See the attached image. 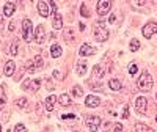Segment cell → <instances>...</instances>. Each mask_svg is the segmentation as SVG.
Wrapping results in <instances>:
<instances>
[{"label": "cell", "instance_id": "cell-33", "mask_svg": "<svg viewBox=\"0 0 157 132\" xmlns=\"http://www.w3.org/2000/svg\"><path fill=\"white\" fill-rule=\"evenodd\" d=\"M61 118H63V120H75V115H72V113H66V115H61Z\"/></svg>", "mask_w": 157, "mask_h": 132}, {"label": "cell", "instance_id": "cell-13", "mask_svg": "<svg viewBox=\"0 0 157 132\" xmlns=\"http://www.w3.org/2000/svg\"><path fill=\"white\" fill-rule=\"evenodd\" d=\"M14 71H16V63L13 61V60H8L6 61V64H5V76H13L14 74Z\"/></svg>", "mask_w": 157, "mask_h": 132}, {"label": "cell", "instance_id": "cell-41", "mask_svg": "<svg viewBox=\"0 0 157 132\" xmlns=\"http://www.w3.org/2000/svg\"><path fill=\"white\" fill-rule=\"evenodd\" d=\"M2 21H3V16H2V14H0V24H2Z\"/></svg>", "mask_w": 157, "mask_h": 132}, {"label": "cell", "instance_id": "cell-21", "mask_svg": "<svg viewBox=\"0 0 157 132\" xmlns=\"http://www.w3.org/2000/svg\"><path fill=\"white\" fill-rule=\"evenodd\" d=\"M109 87H110L113 91H120V90H121V82L118 80V79H112V80L109 82Z\"/></svg>", "mask_w": 157, "mask_h": 132}, {"label": "cell", "instance_id": "cell-14", "mask_svg": "<svg viewBox=\"0 0 157 132\" xmlns=\"http://www.w3.org/2000/svg\"><path fill=\"white\" fill-rule=\"evenodd\" d=\"M14 11H16V5H14V3H11V2L5 3V6H3V14H5L6 17L13 16V14H14Z\"/></svg>", "mask_w": 157, "mask_h": 132}, {"label": "cell", "instance_id": "cell-24", "mask_svg": "<svg viewBox=\"0 0 157 132\" xmlns=\"http://www.w3.org/2000/svg\"><path fill=\"white\" fill-rule=\"evenodd\" d=\"M27 102H29V99L25 98V96H22V98H19L17 101H16V105L19 109H25V105H27Z\"/></svg>", "mask_w": 157, "mask_h": 132}, {"label": "cell", "instance_id": "cell-30", "mask_svg": "<svg viewBox=\"0 0 157 132\" xmlns=\"http://www.w3.org/2000/svg\"><path fill=\"white\" fill-rule=\"evenodd\" d=\"M137 71H138L137 64H130V68H129V74H130V76H134V74H137Z\"/></svg>", "mask_w": 157, "mask_h": 132}, {"label": "cell", "instance_id": "cell-28", "mask_svg": "<svg viewBox=\"0 0 157 132\" xmlns=\"http://www.w3.org/2000/svg\"><path fill=\"white\" fill-rule=\"evenodd\" d=\"M6 102V96H5V90L3 87H0V105H3Z\"/></svg>", "mask_w": 157, "mask_h": 132}, {"label": "cell", "instance_id": "cell-43", "mask_svg": "<svg viewBox=\"0 0 157 132\" xmlns=\"http://www.w3.org/2000/svg\"><path fill=\"white\" fill-rule=\"evenodd\" d=\"M155 121H157V115H155Z\"/></svg>", "mask_w": 157, "mask_h": 132}, {"label": "cell", "instance_id": "cell-18", "mask_svg": "<svg viewBox=\"0 0 157 132\" xmlns=\"http://www.w3.org/2000/svg\"><path fill=\"white\" fill-rule=\"evenodd\" d=\"M134 129H135V132H154L151 127H148L146 124H143V123H137L134 126Z\"/></svg>", "mask_w": 157, "mask_h": 132}, {"label": "cell", "instance_id": "cell-3", "mask_svg": "<svg viewBox=\"0 0 157 132\" xmlns=\"http://www.w3.org/2000/svg\"><path fill=\"white\" fill-rule=\"evenodd\" d=\"M49 5H50L52 13H54V17H52V27H54V30H60L63 27V17H61L60 13L57 11V3L55 2H50Z\"/></svg>", "mask_w": 157, "mask_h": 132}, {"label": "cell", "instance_id": "cell-6", "mask_svg": "<svg viewBox=\"0 0 157 132\" xmlns=\"http://www.w3.org/2000/svg\"><path fill=\"white\" fill-rule=\"evenodd\" d=\"M101 123H102V121H101L99 116H88V118H86V126H88L90 132H98Z\"/></svg>", "mask_w": 157, "mask_h": 132}, {"label": "cell", "instance_id": "cell-35", "mask_svg": "<svg viewBox=\"0 0 157 132\" xmlns=\"http://www.w3.org/2000/svg\"><path fill=\"white\" fill-rule=\"evenodd\" d=\"M32 83H33V85H32V88H33V90H36L39 85H41V80H39V79H36V80H33Z\"/></svg>", "mask_w": 157, "mask_h": 132}, {"label": "cell", "instance_id": "cell-9", "mask_svg": "<svg viewBox=\"0 0 157 132\" xmlns=\"http://www.w3.org/2000/svg\"><path fill=\"white\" fill-rule=\"evenodd\" d=\"M135 107H137V112L138 113H146V107H148V101L145 96H140L137 98L135 101Z\"/></svg>", "mask_w": 157, "mask_h": 132}, {"label": "cell", "instance_id": "cell-20", "mask_svg": "<svg viewBox=\"0 0 157 132\" xmlns=\"http://www.w3.org/2000/svg\"><path fill=\"white\" fill-rule=\"evenodd\" d=\"M86 72V63H85V60H80L77 63V74L78 76H83Z\"/></svg>", "mask_w": 157, "mask_h": 132}, {"label": "cell", "instance_id": "cell-19", "mask_svg": "<svg viewBox=\"0 0 157 132\" xmlns=\"http://www.w3.org/2000/svg\"><path fill=\"white\" fill-rule=\"evenodd\" d=\"M61 52H63V50H61V47H60L58 44H54V46L50 47V55L54 57V58H58V57L61 55Z\"/></svg>", "mask_w": 157, "mask_h": 132}, {"label": "cell", "instance_id": "cell-2", "mask_svg": "<svg viewBox=\"0 0 157 132\" xmlns=\"http://www.w3.org/2000/svg\"><path fill=\"white\" fill-rule=\"evenodd\" d=\"M94 38L99 43H104V41L109 39V30L104 27V22H96V25H94Z\"/></svg>", "mask_w": 157, "mask_h": 132}, {"label": "cell", "instance_id": "cell-15", "mask_svg": "<svg viewBox=\"0 0 157 132\" xmlns=\"http://www.w3.org/2000/svg\"><path fill=\"white\" fill-rule=\"evenodd\" d=\"M63 38H64V41H66V43H74V41H75V33H74V30H72V29H68L66 32H64Z\"/></svg>", "mask_w": 157, "mask_h": 132}, {"label": "cell", "instance_id": "cell-36", "mask_svg": "<svg viewBox=\"0 0 157 132\" xmlns=\"http://www.w3.org/2000/svg\"><path fill=\"white\" fill-rule=\"evenodd\" d=\"M121 130H123V124L118 123V124L115 126V132H121Z\"/></svg>", "mask_w": 157, "mask_h": 132}, {"label": "cell", "instance_id": "cell-40", "mask_svg": "<svg viewBox=\"0 0 157 132\" xmlns=\"http://www.w3.org/2000/svg\"><path fill=\"white\" fill-rule=\"evenodd\" d=\"M109 21H110V22H115V21H116V16H115V14H112V16H110V19H109Z\"/></svg>", "mask_w": 157, "mask_h": 132}, {"label": "cell", "instance_id": "cell-31", "mask_svg": "<svg viewBox=\"0 0 157 132\" xmlns=\"http://www.w3.org/2000/svg\"><path fill=\"white\" fill-rule=\"evenodd\" d=\"M27 69H29V72H35V63L33 61H27Z\"/></svg>", "mask_w": 157, "mask_h": 132}, {"label": "cell", "instance_id": "cell-32", "mask_svg": "<svg viewBox=\"0 0 157 132\" xmlns=\"http://www.w3.org/2000/svg\"><path fill=\"white\" fill-rule=\"evenodd\" d=\"M16 54H17V43L14 41L11 44V55H16Z\"/></svg>", "mask_w": 157, "mask_h": 132}, {"label": "cell", "instance_id": "cell-39", "mask_svg": "<svg viewBox=\"0 0 157 132\" xmlns=\"http://www.w3.org/2000/svg\"><path fill=\"white\" fill-rule=\"evenodd\" d=\"M8 29H10V32H13V30H14V29H16V25H14V22H11Z\"/></svg>", "mask_w": 157, "mask_h": 132}, {"label": "cell", "instance_id": "cell-8", "mask_svg": "<svg viewBox=\"0 0 157 132\" xmlns=\"http://www.w3.org/2000/svg\"><path fill=\"white\" fill-rule=\"evenodd\" d=\"M33 38L38 44H43L44 39H46V30H44V25H38L35 33H33Z\"/></svg>", "mask_w": 157, "mask_h": 132}, {"label": "cell", "instance_id": "cell-12", "mask_svg": "<svg viewBox=\"0 0 157 132\" xmlns=\"http://www.w3.org/2000/svg\"><path fill=\"white\" fill-rule=\"evenodd\" d=\"M38 13H39V14H41L43 17H47L49 13H50L49 5H47L46 2H38Z\"/></svg>", "mask_w": 157, "mask_h": 132}, {"label": "cell", "instance_id": "cell-7", "mask_svg": "<svg viewBox=\"0 0 157 132\" xmlns=\"http://www.w3.org/2000/svg\"><path fill=\"white\" fill-rule=\"evenodd\" d=\"M110 6H112V3L109 2V0H99V2H98V8H96L98 14H99V16H105V14H109Z\"/></svg>", "mask_w": 157, "mask_h": 132}, {"label": "cell", "instance_id": "cell-22", "mask_svg": "<svg viewBox=\"0 0 157 132\" xmlns=\"http://www.w3.org/2000/svg\"><path fill=\"white\" fill-rule=\"evenodd\" d=\"M71 95H72V96H75V98H82V96H83V90H82V87H78V85L72 87Z\"/></svg>", "mask_w": 157, "mask_h": 132}, {"label": "cell", "instance_id": "cell-25", "mask_svg": "<svg viewBox=\"0 0 157 132\" xmlns=\"http://www.w3.org/2000/svg\"><path fill=\"white\" fill-rule=\"evenodd\" d=\"M138 49H140V41H138V39H132V41H130V50L137 52Z\"/></svg>", "mask_w": 157, "mask_h": 132}, {"label": "cell", "instance_id": "cell-11", "mask_svg": "<svg viewBox=\"0 0 157 132\" xmlns=\"http://www.w3.org/2000/svg\"><path fill=\"white\" fill-rule=\"evenodd\" d=\"M101 104V99L98 98V96H86V99H85V105L86 107H91V109H94V107H98V105Z\"/></svg>", "mask_w": 157, "mask_h": 132}, {"label": "cell", "instance_id": "cell-29", "mask_svg": "<svg viewBox=\"0 0 157 132\" xmlns=\"http://www.w3.org/2000/svg\"><path fill=\"white\" fill-rule=\"evenodd\" d=\"M14 132H29V130H27V127H25L24 124H21V123H19V124H16V126H14Z\"/></svg>", "mask_w": 157, "mask_h": 132}, {"label": "cell", "instance_id": "cell-16", "mask_svg": "<svg viewBox=\"0 0 157 132\" xmlns=\"http://www.w3.org/2000/svg\"><path fill=\"white\" fill-rule=\"evenodd\" d=\"M55 102H57V98H55V96H47V99H46V110H47V112L54 110Z\"/></svg>", "mask_w": 157, "mask_h": 132}, {"label": "cell", "instance_id": "cell-10", "mask_svg": "<svg viewBox=\"0 0 157 132\" xmlns=\"http://www.w3.org/2000/svg\"><path fill=\"white\" fill-rule=\"evenodd\" d=\"M94 52H96L94 47H91L90 44H82L80 49H78V55H80V57H91Z\"/></svg>", "mask_w": 157, "mask_h": 132}, {"label": "cell", "instance_id": "cell-17", "mask_svg": "<svg viewBox=\"0 0 157 132\" xmlns=\"http://www.w3.org/2000/svg\"><path fill=\"white\" fill-rule=\"evenodd\" d=\"M58 102L63 105V107H66V105H69V104H71V98H69V95H66V93L60 95V96H58Z\"/></svg>", "mask_w": 157, "mask_h": 132}, {"label": "cell", "instance_id": "cell-1", "mask_svg": "<svg viewBox=\"0 0 157 132\" xmlns=\"http://www.w3.org/2000/svg\"><path fill=\"white\" fill-rule=\"evenodd\" d=\"M152 83H154V79L149 72H141V76L138 77V82H137L141 91H149L152 88Z\"/></svg>", "mask_w": 157, "mask_h": 132}, {"label": "cell", "instance_id": "cell-34", "mask_svg": "<svg viewBox=\"0 0 157 132\" xmlns=\"http://www.w3.org/2000/svg\"><path fill=\"white\" fill-rule=\"evenodd\" d=\"M127 118H129V105H126L123 112V120H127Z\"/></svg>", "mask_w": 157, "mask_h": 132}, {"label": "cell", "instance_id": "cell-23", "mask_svg": "<svg viewBox=\"0 0 157 132\" xmlns=\"http://www.w3.org/2000/svg\"><path fill=\"white\" fill-rule=\"evenodd\" d=\"M93 74H94V77H98V79H101V77L104 76V71H102V68H101V64L93 66Z\"/></svg>", "mask_w": 157, "mask_h": 132}, {"label": "cell", "instance_id": "cell-26", "mask_svg": "<svg viewBox=\"0 0 157 132\" xmlns=\"http://www.w3.org/2000/svg\"><path fill=\"white\" fill-rule=\"evenodd\" d=\"M43 64H44V63H43V57H39V55L35 57V68H36V69L43 68Z\"/></svg>", "mask_w": 157, "mask_h": 132}, {"label": "cell", "instance_id": "cell-27", "mask_svg": "<svg viewBox=\"0 0 157 132\" xmlns=\"http://www.w3.org/2000/svg\"><path fill=\"white\" fill-rule=\"evenodd\" d=\"M80 14H82L83 17H90V16H91L90 13H88V10H86V5H85V3L80 5Z\"/></svg>", "mask_w": 157, "mask_h": 132}, {"label": "cell", "instance_id": "cell-38", "mask_svg": "<svg viewBox=\"0 0 157 132\" xmlns=\"http://www.w3.org/2000/svg\"><path fill=\"white\" fill-rule=\"evenodd\" d=\"M132 5H135V6H143V5H145V2H132Z\"/></svg>", "mask_w": 157, "mask_h": 132}, {"label": "cell", "instance_id": "cell-37", "mask_svg": "<svg viewBox=\"0 0 157 132\" xmlns=\"http://www.w3.org/2000/svg\"><path fill=\"white\" fill-rule=\"evenodd\" d=\"M54 76H55L57 79H63V74H61V72H58V71H54Z\"/></svg>", "mask_w": 157, "mask_h": 132}, {"label": "cell", "instance_id": "cell-42", "mask_svg": "<svg viewBox=\"0 0 157 132\" xmlns=\"http://www.w3.org/2000/svg\"><path fill=\"white\" fill-rule=\"evenodd\" d=\"M0 132H3V130H2V124H0Z\"/></svg>", "mask_w": 157, "mask_h": 132}, {"label": "cell", "instance_id": "cell-5", "mask_svg": "<svg viewBox=\"0 0 157 132\" xmlns=\"http://www.w3.org/2000/svg\"><path fill=\"white\" fill-rule=\"evenodd\" d=\"M141 33H143V36L145 38H152V35H155L157 33V24L155 22H148L145 27L141 29Z\"/></svg>", "mask_w": 157, "mask_h": 132}, {"label": "cell", "instance_id": "cell-4", "mask_svg": "<svg viewBox=\"0 0 157 132\" xmlns=\"http://www.w3.org/2000/svg\"><path fill=\"white\" fill-rule=\"evenodd\" d=\"M22 29H24V41L30 43L33 39V25L30 19H24L22 21Z\"/></svg>", "mask_w": 157, "mask_h": 132}]
</instances>
